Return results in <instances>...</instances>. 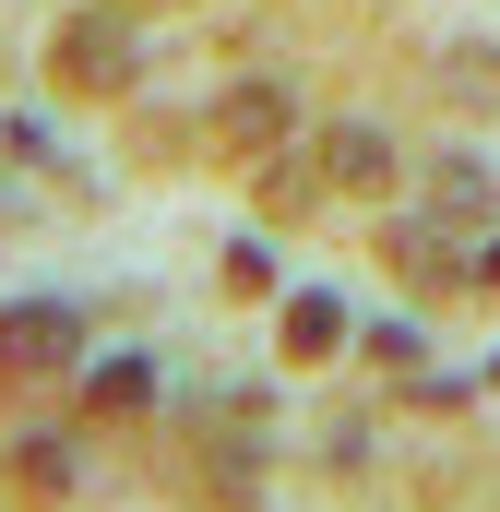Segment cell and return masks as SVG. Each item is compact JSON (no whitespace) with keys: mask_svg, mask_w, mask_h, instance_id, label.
<instances>
[{"mask_svg":"<svg viewBox=\"0 0 500 512\" xmlns=\"http://www.w3.org/2000/svg\"><path fill=\"white\" fill-rule=\"evenodd\" d=\"M72 346H84V322H72V310H12V334H0V358H12V370H60Z\"/></svg>","mask_w":500,"mask_h":512,"instance_id":"1","label":"cell"},{"mask_svg":"<svg viewBox=\"0 0 500 512\" xmlns=\"http://www.w3.org/2000/svg\"><path fill=\"white\" fill-rule=\"evenodd\" d=\"M334 179H358V191H381V179H393V143H381L370 120H358V131H334Z\"/></svg>","mask_w":500,"mask_h":512,"instance_id":"2","label":"cell"},{"mask_svg":"<svg viewBox=\"0 0 500 512\" xmlns=\"http://www.w3.org/2000/svg\"><path fill=\"white\" fill-rule=\"evenodd\" d=\"M274 131H286V96H274V84H250V96H227V143H250V155H262Z\"/></svg>","mask_w":500,"mask_h":512,"instance_id":"3","label":"cell"},{"mask_svg":"<svg viewBox=\"0 0 500 512\" xmlns=\"http://www.w3.org/2000/svg\"><path fill=\"white\" fill-rule=\"evenodd\" d=\"M334 334H346V310H334V298H298V322H286V346H298V358H322Z\"/></svg>","mask_w":500,"mask_h":512,"instance_id":"4","label":"cell"},{"mask_svg":"<svg viewBox=\"0 0 500 512\" xmlns=\"http://www.w3.org/2000/svg\"><path fill=\"white\" fill-rule=\"evenodd\" d=\"M143 393H155V370H143V358H120V370H96V405H143Z\"/></svg>","mask_w":500,"mask_h":512,"instance_id":"5","label":"cell"}]
</instances>
